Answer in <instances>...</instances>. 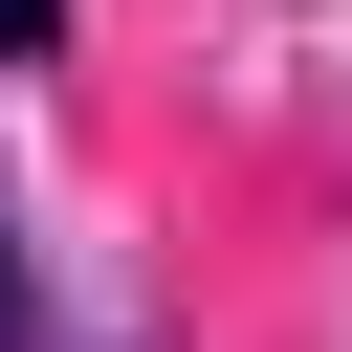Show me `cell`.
<instances>
[{"mask_svg": "<svg viewBox=\"0 0 352 352\" xmlns=\"http://www.w3.org/2000/svg\"><path fill=\"white\" fill-rule=\"evenodd\" d=\"M44 44H66V0H0V66H44Z\"/></svg>", "mask_w": 352, "mask_h": 352, "instance_id": "cell-1", "label": "cell"}, {"mask_svg": "<svg viewBox=\"0 0 352 352\" xmlns=\"http://www.w3.org/2000/svg\"><path fill=\"white\" fill-rule=\"evenodd\" d=\"M0 352H22V242H0Z\"/></svg>", "mask_w": 352, "mask_h": 352, "instance_id": "cell-2", "label": "cell"}]
</instances>
